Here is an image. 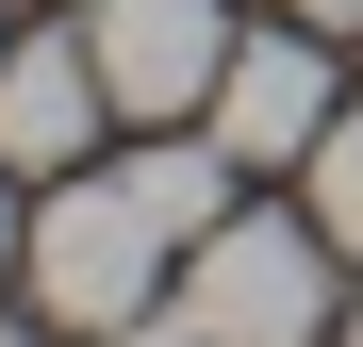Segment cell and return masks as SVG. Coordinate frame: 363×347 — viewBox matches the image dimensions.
I'll use <instances>...</instances> for the list:
<instances>
[{"label":"cell","mask_w":363,"mask_h":347,"mask_svg":"<svg viewBox=\"0 0 363 347\" xmlns=\"http://www.w3.org/2000/svg\"><path fill=\"white\" fill-rule=\"evenodd\" d=\"M0 50H17V33H0Z\"/></svg>","instance_id":"12"},{"label":"cell","mask_w":363,"mask_h":347,"mask_svg":"<svg viewBox=\"0 0 363 347\" xmlns=\"http://www.w3.org/2000/svg\"><path fill=\"white\" fill-rule=\"evenodd\" d=\"M0 182H17V165H0ZM0 265H17V215H0Z\"/></svg>","instance_id":"9"},{"label":"cell","mask_w":363,"mask_h":347,"mask_svg":"<svg viewBox=\"0 0 363 347\" xmlns=\"http://www.w3.org/2000/svg\"><path fill=\"white\" fill-rule=\"evenodd\" d=\"M165 248H182V231L133 199V165H116V182H83V165H67V182H50V215L17 231V281H33L50 331H133L149 281H165Z\"/></svg>","instance_id":"1"},{"label":"cell","mask_w":363,"mask_h":347,"mask_svg":"<svg viewBox=\"0 0 363 347\" xmlns=\"http://www.w3.org/2000/svg\"><path fill=\"white\" fill-rule=\"evenodd\" d=\"M99 116H116V83H99L83 33H17L0 50V165H17V182H67Z\"/></svg>","instance_id":"5"},{"label":"cell","mask_w":363,"mask_h":347,"mask_svg":"<svg viewBox=\"0 0 363 347\" xmlns=\"http://www.w3.org/2000/svg\"><path fill=\"white\" fill-rule=\"evenodd\" d=\"M297 182H314V231H330V248L363 265V116H330V133H314V165H297Z\"/></svg>","instance_id":"7"},{"label":"cell","mask_w":363,"mask_h":347,"mask_svg":"<svg viewBox=\"0 0 363 347\" xmlns=\"http://www.w3.org/2000/svg\"><path fill=\"white\" fill-rule=\"evenodd\" d=\"M83 50H99L116 116H149V133L215 116V83H231V17H215V0H99V17H83Z\"/></svg>","instance_id":"3"},{"label":"cell","mask_w":363,"mask_h":347,"mask_svg":"<svg viewBox=\"0 0 363 347\" xmlns=\"http://www.w3.org/2000/svg\"><path fill=\"white\" fill-rule=\"evenodd\" d=\"M0 347H33V331H17V314H0Z\"/></svg>","instance_id":"10"},{"label":"cell","mask_w":363,"mask_h":347,"mask_svg":"<svg viewBox=\"0 0 363 347\" xmlns=\"http://www.w3.org/2000/svg\"><path fill=\"white\" fill-rule=\"evenodd\" d=\"M297 17H314V33H363V0H297Z\"/></svg>","instance_id":"8"},{"label":"cell","mask_w":363,"mask_h":347,"mask_svg":"<svg viewBox=\"0 0 363 347\" xmlns=\"http://www.w3.org/2000/svg\"><path fill=\"white\" fill-rule=\"evenodd\" d=\"M133 199H149L165 231H215V215H231V149H215V133H199V149H182V133L133 149Z\"/></svg>","instance_id":"6"},{"label":"cell","mask_w":363,"mask_h":347,"mask_svg":"<svg viewBox=\"0 0 363 347\" xmlns=\"http://www.w3.org/2000/svg\"><path fill=\"white\" fill-rule=\"evenodd\" d=\"M314 133H330V50H314V17H297V33H231L215 149H231V165H314Z\"/></svg>","instance_id":"4"},{"label":"cell","mask_w":363,"mask_h":347,"mask_svg":"<svg viewBox=\"0 0 363 347\" xmlns=\"http://www.w3.org/2000/svg\"><path fill=\"white\" fill-rule=\"evenodd\" d=\"M330 265L347 248H330L314 215H215L182 314H199V347H314V331H347L330 314Z\"/></svg>","instance_id":"2"},{"label":"cell","mask_w":363,"mask_h":347,"mask_svg":"<svg viewBox=\"0 0 363 347\" xmlns=\"http://www.w3.org/2000/svg\"><path fill=\"white\" fill-rule=\"evenodd\" d=\"M347 347H363V314H347Z\"/></svg>","instance_id":"11"}]
</instances>
